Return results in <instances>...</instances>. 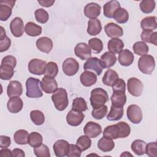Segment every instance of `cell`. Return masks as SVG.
Masks as SVG:
<instances>
[{
	"instance_id": "e0dca14e",
	"label": "cell",
	"mask_w": 157,
	"mask_h": 157,
	"mask_svg": "<svg viewBox=\"0 0 157 157\" xmlns=\"http://www.w3.org/2000/svg\"><path fill=\"white\" fill-rule=\"evenodd\" d=\"M107 36L111 38H118L123 35V30L121 26L114 23H109L104 27Z\"/></svg>"
},
{
	"instance_id": "4fadbf2b",
	"label": "cell",
	"mask_w": 157,
	"mask_h": 157,
	"mask_svg": "<svg viewBox=\"0 0 157 157\" xmlns=\"http://www.w3.org/2000/svg\"><path fill=\"white\" fill-rule=\"evenodd\" d=\"M83 69L85 71H93L98 75H100L104 68L102 67L100 59L97 57H91L84 63Z\"/></svg>"
},
{
	"instance_id": "6da1fadb",
	"label": "cell",
	"mask_w": 157,
	"mask_h": 157,
	"mask_svg": "<svg viewBox=\"0 0 157 157\" xmlns=\"http://www.w3.org/2000/svg\"><path fill=\"white\" fill-rule=\"evenodd\" d=\"M90 101L93 109H96L104 105L109 101V96L103 88H96L91 91Z\"/></svg>"
},
{
	"instance_id": "603a6c76",
	"label": "cell",
	"mask_w": 157,
	"mask_h": 157,
	"mask_svg": "<svg viewBox=\"0 0 157 157\" xmlns=\"http://www.w3.org/2000/svg\"><path fill=\"white\" fill-rule=\"evenodd\" d=\"M36 47L42 52L48 53L53 48V42L48 37H42L36 41Z\"/></svg>"
},
{
	"instance_id": "8d00e7d4",
	"label": "cell",
	"mask_w": 157,
	"mask_h": 157,
	"mask_svg": "<svg viewBox=\"0 0 157 157\" xmlns=\"http://www.w3.org/2000/svg\"><path fill=\"white\" fill-rule=\"evenodd\" d=\"M141 39L144 42L150 43L154 44L155 45H157V33L153 32L151 30H143L140 35Z\"/></svg>"
},
{
	"instance_id": "d590c367",
	"label": "cell",
	"mask_w": 157,
	"mask_h": 157,
	"mask_svg": "<svg viewBox=\"0 0 157 157\" xmlns=\"http://www.w3.org/2000/svg\"><path fill=\"white\" fill-rule=\"evenodd\" d=\"M146 145L147 144L144 140L140 139H137L132 142L131 145V148L132 151L136 155L141 156L145 153Z\"/></svg>"
},
{
	"instance_id": "d4e9b609",
	"label": "cell",
	"mask_w": 157,
	"mask_h": 157,
	"mask_svg": "<svg viewBox=\"0 0 157 157\" xmlns=\"http://www.w3.org/2000/svg\"><path fill=\"white\" fill-rule=\"evenodd\" d=\"M117 59V58L115 54L110 52H106L101 56L100 62L104 69H109L115 64Z\"/></svg>"
},
{
	"instance_id": "bcb514c9",
	"label": "cell",
	"mask_w": 157,
	"mask_h": 157,
	"mask_svg": "<svg viewBox=\"0 0 157 157\" xmlns=\"http://www.w3.org/2000/svg\"><path fill=\"white\" fill-rule=\"evenodd\" d=\"M88 45L95 53H99L103 49V44L101 39L97 37L91 38L88 40Z\"/></svg>"
},
{
	"instance_id": "30bf717a",
	"label": "cell",
	"mask_w": 157,
	"mask_h": 157,
	"mask_svg": "<svg viewBox=\"0 0 157 157\" xmlns=\"http://www.w3.org/2000/svg\"><path fill=\"white\" fill-rule=\"evenodd\" d=\"M40 87L45 93L51 94L58 89V83L55 78L45 75L40 81Z\"/></svg>"
},
{
	"instance_id": "7402d4cb",
	"label": "cell",
	"mask_w": 157,
	"mask_h": 157,
	"mask_svg": "<svg viewBox=\"0 0 157 157\" xmlns=\"http://www.w3.org/2000/svg\"><path fill=\"white\" fill-rule=\"evenodd\" d=\"M120 8V4L117 1H110L106 2L103 6L104 15L105 17L112 18L113 17L115 12Z\"/></svg>"
},
{
	"instance_id": "3957f363",
	"label": "cell",
	"mask_w": 157,
	"mask_h": 157,
	"mask_svg": "<svg viewBox=\"0 0 157 157\" xmlns=\"http://www.w3.org/2000/svg\"><path fill=\"white\" fill-rule=\"evenodd\" d=\"M26 95L30 98H37L43 96L40 81L38 78L29 77L26 82Z\"/></svg>"
},
{
	"instance_id": "52a82bcc",
	"label": "cell",
	"mask_w": 157,
	"mask_h": 157,
	"mask_svg": "<svg viewBox=\"0 0 157 157\" xmlns=\"http://www.w3.org/2000/svg\"><path fill=\"white\" fill-rule=\"evenodd\" d=\"M127 88L128 92L131 95L139 97L143 92L144 85L139 79L135 77H131L128 80Z\"/></svg>"
},
{
	"instance_id": "f6af8a7d",
	"label": "cell",
	"mask_w": 157,
	"mask_h": 157,
	"mask_svg": "<svg viewBox=\"0 0 157 157\" xmlns=\"http://www.w3.org/2000/svg\"><path fill=\"white\" fill-rule=\"evenodd\" d=\"M140 9L144 13H150L155 8V1L153 0H143L139 4Z\"/></svg>"
},
{
	"instance_id": "484cf974",
	"label": "cell",
	"mask_w": 157,
	"mask_h": 157,
	"mask_svg": "<svg viewBox=\"0 0 157 157\" xmlns=\"http://www.w3.org/2000/svg\"><path fill=\"white\" fill-rule=\"evenodd\" d=\"M103 136L111 139L120 138V128L118 123L106 126L103 131Z\"/></svg>"
},
{
	"instance_id": "6125c7cd",
	"label": "cell",
	"mask_w": 157,
	"mask_h": 157,
	"mask_svg": "<svg viewBox=\"0 0 157 157\" xmlns=\"http://www.w3.org/2000/svg\"><path fill=\"white\" fill-rule=\"evenodd\" d=\"M0 156L1 157H11L12 156V151L7 148H4L0 150Z\"/></svg>"
},
{
	"instance_id": "7a4b0ae2",
	"label": "cell",
	"mask_w": 157,
	"mask_h": 157,
	"mask_svg": "<svg viewBox=\"0 0 157 157\" xmlns=\"http://www.w3.org/2000/svg\"><path fill=\"white\" fill-rule=\"evenodd\" d=\"M52 100L58 110L63 111L65 110L69 104L66 90L63 88H58L52 95Z\"/></svg>"
},
{
	"instance_id": "f1b7e54d",
	"label": "cell",
	"mask_w": 157,
	"mask_h": 157,
	"mask_svg": "<svg viewBox=\"0 0 157 157\" xmlns=\"http://www.w3.org/2000/svg\"><path fill=\"white\" fill-rule=\"evenodd\" d=\"M123 40L118 38H112L108 42L107 48L110 52L114 54L120 53L124 48Z\"/></svg>"
},
{
	"instance_id": "ffe728a7",
	"label": "cell",
	"mask_w": 157,
	"mask_h": 157,
	"mask_svg": "<svg viewBox=\"0 0 157 157\" xmlns=\"http://www.w3.org/2000/svg\"><path fill=\"white\" fill-rule=\"evenodd\" d=\"M23 93L21 83L17 80H12L9 82L7 88V94L9 98L20 96Z\"/></svg>"
},
{
	"instance_id": "ab89813d",
	"label": "cell",
	"mask_w": 157,
	"mask_h": 157,
	"mask_svg": "<svg viewBox=\"0 0 157 157\" xmlns=\"http://www.w3.org/2000/svg\"><path fill=\"white\" fill-rule=\"evenodd\" d=\"M0 36V52L7 51L11 45V40L6 36V31L2 26H1Z\"/></svg>"
},
{
	"instance_id": "cb8c5ba5",
	"label": "cell",
	"mask_w": 157,
	"mask_h": 157,
	"mask_svg": "<svg viewBox=\"0 0 157 157\" xmlns=\"http://www.w3.org/2000/svg\"><path fill=\"white\" fill-rule=\"evenodd\" d=\"M80 80L83 86L88 87L96 83L97 82V76L91 71H85L81 74Z\"/></svg>"
},
{
	"instance_id": "4dcf8cb0",
	"label": "cell",
	"mask_w": 157,
	"mask_h": 157,
	"mask_svg": "<svg viewBox=\"0 0 157 157\" xmlns=\"http://www.w3.org/2000/svg\"><path fill=\"white\" fill-rule=\"evenodd\" d=\"M14 74V67L8 64H1L0 78L3 80H9Z\"/></svg>"
},
{
	"instance_id": "ee69618b",
	"label": "cell",
	"mask_w": 157,
	"mask_h": 157,
	"mask_svg": "<svg viewBox=\"0 0 157 157\" xmlns=\"http://www.w3.org/2000/svg\"><path fill=\"white\" fill-rule=\"evenodd\" d=\"M30 118L36 125H42L45 121L44 114L39 110H34L30 112Z\"/></svg>"
},
{
	"instance_id": "277c9868",
	"label": "cell",
	"mask_w": 157,
	"mask_h": 157,
	"mask_svg": "<svg viewBox=\"0 0 157 157\" xmlns=\"http://www.w3.org/2000/svg\"><path fill=\"white\" fill-rule=\"evenodd\" d=\"M138 67L143 74L150 75L155 67V61L153 56L147 54L141 56L138 61Z\"/></svg>"
},
{
	"instance_id": "5b68a950",
	"label": "cell",
	"mask_w": 157,
	"mask_h": 157,
	"mask_svg": "<svg viewBox=\"0 0 157 157\" xmlns=\"http://www.w3.org/2000/svg\"><path fill=\"white\" fill-rule=\"evenodd\" d=\"M126 115L128 120L134 124L140 123L143 117L141 108L136 104H131L128 106Z\"/></svg>"
},
{
	"instance_id": "83f0119b",
	"label": "cell",
	"mask_w": 157,
	"mask_h": 157,
	"mask_svg": "<svg viewBox=\"0 0 157 157\" xmlns=\"http://www.w3.org/2000/svg\"><path fill=\"white\" fill-rule=\"evenodd\" d=\"M118 78V74L115 71L112 69H108L105 71L102 77V81L105 85L112 86L117 81Z\"/></svg>"
},
{
	"instance_id": "5bb4252c",
	"label": "cell",
	"mask_w": 157,
	"mask_h": 157,
	"mask_svg": "<svg viewBox=\"0 0 157 157\" xmlns=\"http://www.w3.org/2000/svg\"><path fill=\"white\" fill-rule=\"evenodd\" d=\"M84 134L91 138H95L102 132L101 125L93 121L88 122L83 128Z\"/></svg>"
},
{
	"instance_id": "b9f144b4",
	"label": "cell",
	"mask_w": 157,
	"mask_h": 157,
	"mask_svg": "<svg viewBox=\"0 0 157 157\" xmlns=\"http://www.w3.org/2000/svg\"><path fill=\"white\" fill-rule=\"evenodd\" d=\"M132 49L134 53L139 56L147 55L149 51L148 46L142 41H137L135 42L133 45Z\"/></svg>"
},
{
	"instance_id": "9c48e42d",
	"label": "cell",
	"mask_w": 157,
	"mask_h": 157,
	"mask_svg": "<svg viewBox=\"0 0 157 157\" xmlns=\"http://www.w3.org/2000/svg\"><path fill=\"white\" fill-rule=\"evenodd\" d=\"M15 4V1L2 0L0 1V20L6 21L12 15V9Z\"/></svg>"
},
{
	"instance_id": "f35d334b",
	"label": "cell",
	"mask_w": 157,
	"mask_h": 157,
	"mask_svg": "<svg viewBox=\"0 0 157 157\" xmlns=\"http://www.w3.org/2000/svg\"><path fill=\"white\" fill-rule=\"evenodd\" d=\"M113 18L118 23H125L128 21L129 13L125 9L120 7L115 12Z\"/></svg>"
},
{
	"instance_id": "1f68e13d",
	"label": "cell",
	"mask_w": 157,
	"mask_h": 157,
	"mask_svg": "<svg viewBox=\"0 0 157 157\" xmlns=\"http://www.w3.org/2000/svg\"><path fill=\"white\" fill-rule=\"evenodd\" d=\"M123 107H118L112 105L109 113L107 116V119L109 121H118L123 115Z\"/></svg>"
},
{
	"instance_id": "ba28073f",
	"label": "cell",
	"mask_w": 157,
	"mask_h": 157,
	"mask_svg": "<svg viewBox=\"0 0 157 157\" xmlns=\"http://www.w3.org/2000/svg\"><path fill=\"white\" fill-rule=\"evenodd\" d=\"M62 69L64 74L67 76H72L77 74L79 69V64L73 58L66 59L62 64Z\"/></svg>"
},
{
	"instance_id": "d6986e66",
	"label": "cell",
	"mask_w": 157,
	"mask_h": 157,
	"mask_svg": "<svg viewBox=\"0 0 157 157\" xmlns=\"http://www.w3.org/2000/svg\"><path fill=\"white\" fill-rule=\"evenodd\" d=\"M23 107V101L19 96L10 98L7 103V107L8 110L12 113H18L22 110Z\"/></svg>"
},
{
	"instance_id": "44dd1931",
	"label": "cell",
	"mask_w": 157,
	"mask_h": 157,
	"mask_svg": "<svg viewBox=\"0 0 157 157\" xmlns=\"http://www.w3.org/2000/svg\"><path fill=\"white\" fill-rule=\"evenodd\" d=\"M134 54L129 50H122L118 55V62L123 66H129L134 62Z\"/></svg>"
},
{
	"instance_id": "9f6ffc18",
	"label": "cell",
	"mask_w": 157,
	"mask_h": 157,
	"mask_svg": "<svg viewBox=\"0 0 157 157\" xmlns=\"http://www.w3.org/2000/svg\"><path fill=\"white\" fill-rule=\"evenodd\" d=\"M82 150L77 145L70 144L69 150L67 155V157H80L81 156Z\"/></svg>"
},
{
	"instance_id": "836d02e7",
	"label": "cell",
	"mask_w": 157,
	"mask_h": 157,
	"mask_svg": "<svg viewBox=\"0 0 157 157\" xmlns=\"http://www.w3.org/2000/svg\"><path fill=\"white\" fill-rule=\"evenodd\" d=\"M110 100L112 105L118 107H123L126 102V96L124 93L113 91L111 96Z\"/></svg>"
},
{
	"instance_id": "f546056e",
	"label": "cell",
	"mask_w": 157,
	"mask_h": 157,
	"mask_svg": "<svg viewBox=\"0 0 157 157\" xmlns=\"http://www.w3.org/2000/svg\"><path fill=\"white\" fill-rule=\"evenodd\" d=\"M115 147V143L113 139L102 137L98 142V148L103 152H109L112 151Z\"/></svg>"
},
{
	"instance_id": "e575fe53",
	"label": "cell",
	"mask_w": 157,
	"mask_h": 157,
	"mask_svg": "<svg viewBox=\"0 0 157 157\" xmlns=\"http://www.w3.org/2000/svg\"><path fill=\"white\" fill-rule=\"evenodd\" d=\"M42 27L34 22H28L25 27V31L27 35L32 37L38 36L42 33Z\"/></svg>"
},
{
	"instance_id": "9a60e30c",
	"label": "cell",
	"mask_w": 157,
	"mask_h": 157,
	"mask_svg": "<svg viewBox=\"0 0 157 157\" xmlns=\"http://www.w3.org/2000/svg\"><path fill=\"white\" fill-rule=\"evenodd\" d=\"M85 115L82 112L71 110L66 115V121L69 125L77 126L80 125L84 120Z\"/></svg>"
},
{
	"instance_id": "8992f818",
	"label": "cell",
	"mask_w": 157,
	"mask_h": 157,
	"mask_svg": "<svg viewBox=\"0 0 157 157\" xmlns=\"http://www.w3.org/2000/svg\"><path fill=\"white\" fill-rule=\"evenodd\" d=\"M46 65L45 61L37 58L32 59L28 63V71L31 74L41 75L44 74Z\"/></svg>"
},
{
	"instance_id": "680465c9",
	"label": "cell",
	"mask_w": 157,
	"mask_h": 157,
	"mask_svg": "<svg viewBox=\"0 0 157 157\" xmlns=\"http://www.w3.org/2000/svg\"><path fill=\"white\" fill-rule=\"evenodd\" d=\"M11 144L10 138L6 136L1 135L0 136V147L1 148H7Z\"/></svg>"
},
{
	"instance_id": "11a10c76",
	"label": "cell",
	"mask_w": 157,
	"mask_h": 157,
	"mask_svg": "<svg viewBox=\"0 0 157 157\" xmlns=\"http://www.w3.org/2000/svg\"><path fill=\"white\" fill-rule=\"evenodd\" d=\"M112 87L113 91H120L125 93L126 83L122 78H118Z\"/></svg>"
},
{
	"instance_id": "8fae6325",
	"label": "cell",
	"mask_w": 157,
	"mask_h": 157,
	"mask_svg": "<svg viewBox=\"0 0 157 157\" xmlns=\"http://www.w3.org/2000/svg\"><path fill=\"white\" fill-rule=\"evenodd\" d=\"M74 53L82 60H87L91 56V50L90 46L84 42L78 43L75 45Z\"/></svg>"
},
{
	"instance_id": "4316f807",
	"label": "cell",
	"mask_w": 157,
	"mask_h": 157,
	"mask_svg": "<svg viewBox=\"0 0 157 157\" xmlns=\"http://www.w3.org/2000/svg\"><path fill=\"white\" fill-rule=\"evenodd\" d=\"M102 26L101 21L98 18L90 19L88 22L87 33L90 36H96L101 33Z\"/></svg>"
},
{
	"instance_id": "7c38bea8",
	"label": "cell",
	"mask_w": 157,
	"mask_h": 157,
	"mask_svg": "<svg viewBox=\"0 0 157 157\" xmlns=\"http://www.w3.org/2000/svg\"><path fill=\"white\" fill-rule=\"evenodd\" d=\"M69 147L70 144L67 141L63 139H59L54 143L53 148L56 156L64 157L67 156L69 150Z\"/></svg>"
},
{
	"instance_id": "91938a15",
	"label": "cell",
	"mask_w": 157,
	"mask_h": 157,
	"mask_svg": "<svg viewBox=\"0 0 157 157\" xmlns=\"http://www.w3.org/2000/svg\"><path fill=\"white\" fill-rule=\"evenodd\" d=\"M25 152L21 149L14 148L12 151V157H25Z\"/></svg>"
},
{
	"instance_id": "74e56055",
	"label": "cell",
	"mask_w": 157,
	"mask_h": 157,
	"mask_svg": "<svg viewBox=\"0 0 157 157\" xmlns=\"http://www.w3.org/2000/svg\"><path fill=\"white\" fill-rule=\"evenodd\" d=\"M29 133L25 129H19L13 134L15 142L18 145H25L28 144V138Z\"/></svg>"
},
{
	"instance_id": "d6a6232c",
	"label": "cell",
	"mask_w": 157,
	"mask_h": 157,
	"mask_svg": "<svg viewBox=\"0 0 157 157\" xmlns=\"http://www.w3.org/2000/svg\"><path fill=\"white\" fill-rule=\"evenodd\" d=\"M140 27L143 30L153 31L157 28L156 17L155 16H149L145 17L140 21Z\"/></svg>"
},
{
	"instance_id": "f907efd6",
	"label": "cell",
	"mask_w": 157,
	"mask_h": 157,
	"mask_svg": "<svg viewBox=\"0 0 157 157\" xmlns=\"http://www.w3.org/2000/svg\"><path fill=\"white\" fill-rule=\"evenodd\" d=\"M34 15L36 21L42 24L47 23L49 18L48 12L44 9H37L34 12Z\"/></svg>"
},
{
	"instance_id": "db71d44e",
	"label": "cell",
	"mask_w": 157,
	"mask_h": 157,
	"mask_svg": "<svg viewBox=\"0 0 157 157\" xmlns=\"http://www.w3.org/2000/svg\"><path fill=\"white\" fill-rule=\"evenodd\" d=\"M145 153L150 157L157 156V144L156 142H150L146 145Z\"/></svg>"
},
{
	"instance_id": "f5cc1de1",
	"label": "cell",
	"mask_w": 157,
	"mask_h": 157,
	"mask_svg": "<svg viewBox=\"0 0 157 157\" xmlns=\"http://www.w3.org/2000/svg\"><path fill=\"white\" fill-rule=\"evenodd\" d=\"M120 128V138H125L129 136L131 132L130 126L124 121H120L118 123Z\"/></svg>"
},
{
	"instance_id": "94428289",
	"label": "cell",
	"mask_w": 157,
	"mask_h": 157,
	"mask_svg": "<svg viewBox=\"0 0 157 157\" xmlns=\"http://www.w3.org/2000/svg\"><path fill=\"white\" fill-rule=\"evenodd\" d=\"M38 3L40 4L42 7H49L53 5L55 3V0H44V1H37Z\"/></svg>"
},
{
	"instance_id": "60d3db41",
	"label": "cell",
	"mask_w": 157,
	"mask_h": 157,
	"mask_svg": "<svg viewBox=\"0 0 157 157\" xmlns=\"http://www.w3.org/2000/svg\"><path fill=\"white\" fill-rule=\"evenodd\" d=\"M43 138L40 134L37 132H32L29 134L28 144L32 147L35 148L42 144Z\"/></svg>"
},
{
	"instance_id": "c3c4849f",
	"label": "cell",
	"mask_w": 157,
	"mask_h": 157,
	"mask_svg": "<svg viewBox=\"0 0 157 157\" xmlns=\"http://www.w3.org/2000/svg\"><path fill=\"white\" fill-rule=\"evenodd\" d=\"M76 145L78 148L82 151H85L88 149L91 145V140L90 137L87 136H80L76 142Z\"/></svg>"
},
{
	"instance_id": "6f0895ef",
	"label": "cell",
	"mask_w": 157,
	"mask_h": 157,
	"mask_svg": "<svg viewBox=\"0 0 157 157\" xmlns=\"http://www.w3.org/2000/svg\"><path fill=\"white\" fill-rule=\"evenodd\" d=\"M1 63L10 64L15 68L17 65V59L13 56L7 55L2 58L1 61Z\"/></svg>"
},
{
	"instance_id": "816d5d0a",
	"label": "cell",
	"mask_w": 157,
	"mask_h": 157,
	"mask_svg": "<svg viewBox=\"0 0 157 157\" xmlns=\"http://www.w3.org/2000/svg\"><path fill=\"white\" fill-rule=\"evenodd\" d=\"M107 106L104 105L96 109H93L91 112V116L96 120L102 119L107 113Z\"/></svg>"
},
{
	"instance_id": "681fc988",
	"label": "cell",
	"mask_w": 157,
	"mask_h": 157,
	"mask_svg": "<svg viewBox=\"0 0 157 157\" xmlns=\"http://www.w3.org/2000/svg\"><path fill=\"white\" fill-rule=\"evenodd\" d=\"M34 153L37 157H50V156L49 148L43 144L34 148Z\"/></svg>"
},
{
	"instance_id": "7bdbcfd3",
	"label": "cell",
	"mask_w": 157,
	"mask_h": 157,
	"mask_svg": "<svg viewBox=\"0 0 157 157\" xmlns=\"http://www.w3.org/2000/svg\"><path fill=\"white\" fill-rule=\"evenodd\" d=\"M88 109L86 102L82 97L76 98L73 100L72 109L77 112H84Z\"/></svg>"
},
{
	"instance_id": "ac0fdd59",
	"label": "cell",
	"mask_w": 157,
	"mask_h": 157,
	"mask_svg": "<svg viewBox=\"0 0 157 157\" xmlns=\"http://www.w3.org/2000/svg\"><path fill=\"white\" fill-rule=\"evenodd\" d=\"M101 7L97 3L90 2L87 4L84 7L85 15L90 18H96L101 13Z\"/></svg>"
},
{
	"instance_id": "2e32d148",
	"label": "cell",
	"mask_w": 157,
	"mask_h": 157,
	"mask_svg": "<svg viewBox=\"0 0 157 157\" xmlns=\"http://www.w3.org/2000/svg\"><path fill=\"white\" fill-rule=\"evenodd\" d=\"M10 29L14 37H21L25 31L24 24L22 19L18 17L14 18L10 23Z\"/></svg>"
},
{
	"instance_id": "7dc6e473",
	"label": "cell",
	"mask_w": 157,
	"mask_h": 157,
	"mask_svg": "<svg viewBox=\"0 0 157 157\" xmlns=\"http://www.w3.org/2000/svg\"><path fill=\"white\" fill-rule=\"evenodd\" d=\"M58 73V67L56 63L50 61L47 63L44 75L52 78H55Z\"/></svg>"
}]
</instances>
